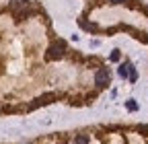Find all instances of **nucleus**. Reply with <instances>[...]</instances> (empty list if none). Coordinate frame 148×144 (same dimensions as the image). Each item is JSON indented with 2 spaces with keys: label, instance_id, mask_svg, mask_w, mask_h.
I'll return each instance as SVG.
<instances>
[{
  "label": "nucleus",
  "instance_id": "obj_9",
  "mask_svg": "<svg viewBox=\"0 0 148 144\" xmlns=\"http://www.w3.org/2000/svg\"><path fill=\"white\" fill-rule=\"evenodd\" d=\"M119 58H121V51H119V49H113V51H111V56H109L111 62H117Z\"/></svg>",
  "mask_w": 148,
  "mask_h": 144
},
{
  "label": "nucleus",
  "instance_id": "obj_7",
  "mask_svg": "<svg viewBox=\"0 0 148 144\" xmlns=\"http://www.w3.org/2000/svg\"><path fill=\"white\" fill-rule=\"evenodd\" d=\"M80 27H84V29H88V31H97V25H90V23L84 21V19H80Z\"/></svg>",
  "mask_w": 148,
  "mask_h": 144
},
{
  "label": "nucleus",
  "instance_id": "obj_10",
  "mask_svg": "<svg viewBox=\"0 0 148 144\" xmlns=\"http://www.w3.org/2000/svg\"><path fill=\"white\" fill-rule=\"evenodd\" d=\"M109 4H123V2H127V0H107Z\"/></svg>",
  "mask_w": 148,
  "mask_h": 144
},
{
  "label": "nucleus",
  "instance_id": "obj_5",
  "mask_svg": "<svg viewBox=\"0 0 148 144\" xmlns=\"http://www.w3.org/2000/svg\"><path fill=\"white\" fill-rule=\"evenodd\" d=\"M74 144H88V136L86 134H78L74 138Z\"/></svg>",
  "mask_w": 148,
  "mask_h": 144
},
{
  "label": "nucleus",
  "instance_id": "obj_4",
  "mask_svg": "<svg viewBox=\"0 0 148 144\" xmlns=\"http://www.w3.org/2000/svg\"><path fill=\"white\" fill-rule=\"evenodd\" d=\"M117 74H119L121 78H127V74H130V62H123V64L117 68Z\"/></svg>",
  "mask_w": 148,
  "mask_h": 144
},
{
  "label": "nucleus",
  "instance_id": "obj_11",
  "mask_svg": "<svg viewBox=\"0 0 148 144\" xmlns=\"http://www.w3.org/2000/svg\"><path fill=\"white\" fill-rule=\"evenodd\" d=\"M146 43H148V37H146Z\"/></svg>",
  "mask_w": 148,
  "mask_h": 144
},
{
  "label": "nucleus",
  "instance_id": "obj_8",
  "mask_svg": "<svg viewBox=\"0 0 148 144\" xmlns=\"http://www.w3.org/2000/svg\"><path fill=\"white\" fill-rule=\"evenodd\" d=\"M125 109H130V111H136V109H138V103H136L134 99H130V101L125 103Z\"/></svg>",
  "mask_w": 148,
  "mask_h": 144
},
{
  "label": "nucleus",
  "instance_id": "obj_1",
  "mask_svg": "<svg viewBox=\"0 0 148 144\" xmlns=\"http://www.w3.org/2000/svg\"><path fill=\"white\" fill-rule=\"evenodd\" d=\"M66 49H68V47H66V41H64V39H56V41L49 43L45 58H47V60H60V58L66 56Z\"/></svg>",
  "mask_w": 148,
  "mask_h": 144
},
{
  "label": "nucleus",
  "instance_id": "obj_6",
  "mask_svg": "<svg viewBox=\"0 0 148 144\" xmlns=\"http://www.w3.org/2000/svg\"><path fill=\"white\" fill-rule=\"evenodd\" d=\"M127 78L132 80V82H136V80H138V72H136V68H134L132 64H130V74H127Z\"/></svg>",
  "mask_w": 148,
  "mask_h": 144
},
{
  "label": "nucleus",
  "instance_id": "obj_2",
  "mask_svg": "<svg viewBox=\"0 0 148 144\" xmlns=\"http://www.w3.org/2000/svg\"><path fill=\"white\" fill-rule=\"evenodd\" d=\"M109 80H111V74H109V70L101 66V68L95 72V84H97L99 88H105V86L109 84Z\"/></svg>",
  "mask_w": 148,
  "mask_h": 144
},
{
  "label": "nucleus",
  "instance_id": "obj_3",
  "mask_svg": "<svg viewBox=\"0 0 148 144\" xmlns=\"http://www.w3.org/2000/svg\"><path fill=\"white\" fill-rule=\"evenodd\" d=\"M51 99H53V95H43V97H39L31 107H39V105H47V103H51Z\"/></svg>",
  "mask_w": 148,
  "mask_h": 144
}]
</instances>
